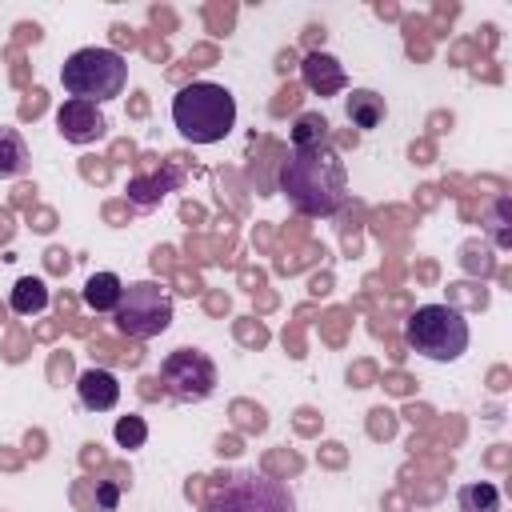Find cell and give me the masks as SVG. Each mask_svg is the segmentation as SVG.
Instances as JSON below:
<instances>
[{
    "instance_id": "17",
    "label": "cell",
    "mask_w": 512,
    "mask_h": 512,
    "mask_svg": "<svg viewBox=\"0 0 512 512\" xmlns=\"http://www.w3.org/2000/svg\"><path fill=\"white\" fill-rule=\"evenodd\" d=\"M484 232L492 236V244H496L500 252L512 248V200H508V196H500V200L492 204V212H488V220H484Z\"/></svg>"
},
{
    "instance_id": "2",
    "label": "cell",
    "mask_w": 512,
    "mask_h": 512,
    "mask_svg": "<svg viewBox=\"0 0 512 512\" xmlns=\"http://www.w3.org/2000/svg\"><path fill=\"white\" fill-rule=\"evenodd\" d=\"M172 124L188 144H216L236 128V96L224 84H184L172 96Z\"/></svg>"
},
{
    "instance_id": "9",
    "label": "cell",
    "mask_w": 512,
    "mask_h": 512,
    "mask_svg": "<svg viewBox=\"0 0 512 512\" xmlns=\"http://www.w3.org/2000/svg\"><path fill=\"white\" fill-rule=\"evenodd\" d=\"M76 396L88 412H112L120 400V380L108 368H84L76 376Z\"/></svg>"
},
{
    "instance_id": "12",
    "label": "cell",
    "mask_w": 512,
    "mask_h": 512,
    "mask_svg": "<svg viewBox=\"0 0 512 512\" xmlns=\"http://www.w3.org/2000/svg\"><path fill=\"white\" fill-rule=\"evenodd\" d=\"M176 184H180V172H176V168H164V172H156V176H136V180L128 184V200H132L136 208H152V204H160Z\"/></svg>"
},
{
    "instance_id": "8",
    "label": "cell",
    "mask_w": 512,
    "mask_h": 512,
    "mask_svg": "<svg viewBox=\"0 0 512 512\" xmlns=\"http://www.w3.org/2000/svg\"><path fill=\"white\" fill-rule=\"evenodd\" d=\"M104 128H108V120H104L100 104H88V100H72L68 96L60 104V112H56V132L68 144H92V140L104 136Z\"/></svg>"
},
{
    "instance_id": "16",
    "label": "cell",
    "mask_w": 512,
    "mask_h": 512,
    "mask_svg": "<svg viewBox=\"0 0 512 512\" xmlns=\"http://www.w3.org/2000/svg\"><path fill=\"white\" fill-rule=\"evenodd\" d=\"M28 168V144L16 128H0V176H20Z\"/></svg>"
},
{
    "instance_id": "5",
    "label": "cell",
    "mask_w": 512,
    "mask_h": 512,
    "mask_svg": "<svg viewBox=\"0 0 512 512\" xmlns=\"http://www.w3.org/2000/svg\"><path fill=\"white\" fill-rule=\"evenodd\" d=\"M208 512H296L292 492L264 472H232L208 500Z\"/></svg>"
},
{
    "instance_id": "1",
    "label": "cell",
    "mask_w": 512,
    "mask_h": 512,
    "mask_svg": "<svg viewBox=\"0 0 512 512\" xmlns=\"http://www.w3.org/2000/svg\"><path fill=\"white\" fill-rule=\"evenodd\" d=\"M276 188L288 196V204L300 216H336L348 200V168L332 144L316 148H292V156L280 164Z\"/></svg>"
},
{
    "instance_id": "11",
    "label": "cell",
    "mask_w": 512,
    "mask_h": 512,
    "mask_svg": "<svg viewBox=\"0 0 512 512\" xmlns=\"http://www.w3.org/2000/svg\"><path fill=\"white\" fill-rule=\"evenodd\" d=\"M344 116H348V124L352 128H380L384 124V116H388V108H384V96L380 92H372V88H352L348 96H344Z\"/></svg>"
},
{
    "instance_id": "15",
    "label": "cell",
    "mask_w": 512,
    "mask_h": 512,
    "mask_svg": "<svg viewBox=\"0 0 512 512\" xmlns=\"http://www.w3.org/2000/svg\"><path fill=\"white\" fill-rule=\"evenodd\" d=\"M460 512H500V488L488 480H472L456 492Z\"/></svg>"
},
{
    "instance_id": "13",
    "label": "cell",
    "mask_w": 512,
    "mask_h": 512,
    "mask_svg": "<svg viewBox=\"0 0 512 512\" xmlns=\"http://www.w3.org/2000/svg\"><path fill=\"white\" fill-rule=\"evenodd\" d=\"M120 292H124V284H120V276L116 272H92L88 280H84V304L92 308V312H116V304H120Z\"/></svg>"
},
{
    "instance_id": "14",
    "label": "cell",
    "mask_w": 512,
    "mask_h": 512,
    "mask_svg": "<svg viewBox=\"0 0 512 512\" xmlns=\"http://www.w3.org/2000/svg\"><path fill=\"white\" fill-rule=\"evenodd\" d=\"M8 304H12V312H20V316H36V312L48 308V284H44L40 276H20V280L12 284Z\"/></svg>"
},
{
    "instance_id": "3",
    "label": "cell",
    "mask_w": 512,
    "mask_h": 512,
    "mask_svg": "<svg viewBox=\"0 0 512 512\" xmlns=\"http://www.w3.org/2000/svg\"><path fill=\"white\" fill-rule=\"evenodd\" d=\"M60 84L72 100L104 104L116 100L128 84V64L116 48H80L60 64Z\"/></svg>"
},
{
    "instance_id": "7",
    "label": "cell",
    "mask_w": 512,
    "mask_h": 512,
    "mask_svg": "<svg viewBox=\"0 0 512 512\" xmlns=\"http://www.w3.org/2000/svg\"><path fill=\"white\" fill-rule=\"evenodd\" d=\"M160 384L180 404H200L216 392V364L200 348H176L160 360Z\"/></svg>"
},
{
    "instance_id": "10",
    "label": "cell",
    "mask_w": 512,
    "mask_h": 512,
    "mask_svg": "<svg viewBox=\"0 0 512 512\" xmlns=\"http://www.w3.org/2000/svg\"><path fill=\"white\" fill-rule=\"evenodd\" d=\"M300 76H304V84H308L312 92H320V96H332V92H340V88L348 84L344 64H340L336 56H328V52H308L304 64H300Z\"/></svg>"
},
{
    "instance_id": "18",
    "label": "cell",
    "mask_w": 512,
    "mask_h": 512,
    "mask_svg": "<svg viewBox=\"0 0 512 512\" xmlns=\"http://www.w3.org/2000/svg\"><path fill=\"white\" fill-rule=\"evenodd\" d=\"M316 144H328V120L320 112H304L292 124V148H316Z\"/></svg>"
},
{
    "instance_id": "6",
    "label": "cell",
    "mask_w": 512,
    "mask_h": 512,
    "mask_svg": "<svg viewBox=\"0 0 512 512\" xmlns=\"http://www.w3.org/2000/svg\"><path fill=\"white\" fill-rule=\"evenodd\" d=\"M116 328L132 340H152L172 328V296L156 280H136L120 292L116 304Z\"/></svg>"
},
{
    "instance_id": "19",
    "label": "cell",
    "mask_w": 512,
    "mask_h": 512,
    "mask_svg": "<svg viewBox=\"0 0 512 512\" xmlns=\"http://www.w3.org/2000/svg\"><path fill=\"white\" fill-rule=\"evenodd\" d=\"M112 436H116L120 448H140V444L148 440V424H144V416H132V412H128V416L116 420Z\"/></svg>"
},
{
    "instance_id": "4",
    "label": "cell",
    "mask_w": 512,
    "mask_h": 512,
    "mask_svg": "<svg viewBox=\"0 0 512 512\" xmlns=\"http://www.w3.org/2000/svg\"><path fill=\"white\" fill-rule=\"evenodd\" d=\"M404 340L416 356L452 364L468 352V320L452 304H420L404 324Z\"/></svg>"
}]
</instances>
